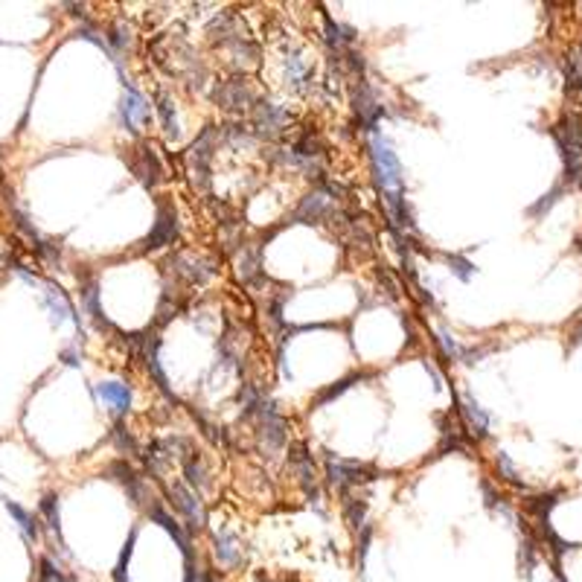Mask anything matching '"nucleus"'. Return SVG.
<instances>
[{
    "label": "nucleus",
    "instance_id": "obj_1",
    "mask_svg": "<svg viewBox=\"0 0 582 582\" xmlns=\"http://www.w3.org/2000/svg\"><path fill=\"white\" fill-rule=\"evenodd\" d=\"M373 161H376V175L384 192V201L391 207L393 219H402V169H399L396 154L379 134H373Z\"/></svg>",
    "mask_w": 582,
    "mask_h": 582
},
{
    "label": "nucleus",
    "instance_id": "obj_2",
    "mask_svg": "<svg viewBox=\"0 0 582 582\" xmlns=\"http://www.w3.org/2000/svg\"><path fill=\"white\" fill-rule=\"evenodd\" d=\"M553 137L559 143L562 161H565V175L574 184H582V120L576 114H568L553 128Z\"/></svg>",
    "mask_w": 582,
    "mask_h": 582
},
{
    "label": "nucleus",
    "instance_id": "obj_3",
    "mask_svg": "<svg viewBox=\"0 0 582 582\" xmlns=\"http://www.w3.org/2000/svg\"><path fill=\"white\" fill-rule=\"evenodd\" d=\"M367 466L361 463H353V460H335V457H329V480L335 483L338 489H346V487H356V483L367 480Z\"/></svg>",
    "mask_w": 582,
    "mask_h": 582
},
{
    "label": "nucleus",
    "instance_id": "obj_4",
    "mask_svg": "<svg viewBox=\"0 0 582 582\" xmlns=\"http://www.w3.org/2000/svg\"><path fill=\"white\" fill-rule=\"evenodd\" d=\"M149 105H146V100L143 96L134 90V88H128L126 93H123V120H126V126L134 131V134H140L143 131V126L149 123Z\"/></svg>",
    "mask_w": 582,
    "mask_h": 582
},
{
    "label": "nucleus",
    "instance_id": "obj_5",
    "mask_svg": "<svg viewBox=\"0 0 582 582\" xmlns=\"http://www.w3.org/2000/svg\"><path fill=\"white\" fill-rule=\"evenodd\" d=\"M175 233H178V224H175V212L169 207H161L158 210V222H154V233L146 239V250L169 245L175 239Z\"/></svg>",
    "mask_w": 582,
    "mask_h": 582
},
{
    "label": "nucleus",
    "instance_id": "obj_6",
    "mask_svg": "<svg viewBox=\"0 0 582 582\" xmlns=\"http://www.w3.org/2000/svg\"><path fill=\"white\" fill-rule=\"evenodd\" d=\"M172 498H175V507H178L192 521V527H201V524H204V510H201V503L196 501V495H192L187 487H172Z\"/></svg>",
    "mask_w": 582,
    "mask_h": 582
},
{
    "label": "nucleus",
    "instance_id": "obj_7",
    "mask_svg": "<svg viewBox=\"0 0 582 582\" xmlns=\"http://www.w3.org/2000/svg\"><path fill=\"white\" fill-rule=\"evenodd\" d=\"M96 393H100V399H105L114 411H128V402H131V393H128V387L126 384H116V381H105L96 387Z\"/></svg>",
    "mask_w": 582,
    "mask_h": 582
},
{
    "label": "nucleus",
    "instance_id": "obj_8",
    "mask_svg": "<svg viewBox=\"0 0 582 582\" xmlns=\"http://www.w3.org/2000/svg\"><path fill=\"white\" fill-rule=\"evenodd\" d=\"M285 111L283 108H277L274 102H259L257 105V126L259 128H265V131H280L283 126H285Z\"/></svg>",
    "mask_w": 582,
    "mask_h": 582
},
{
    "label": "nucleus",
    "instance_id": "obj_9",
    "mask_svg": "<svg viewBox=\"0 0 582 582\" xmlns=\"http://www.w3.org/2000/svg\"><path fill=\"white\" fill-rule=\"evenodd\" d=\"M326 212H329V196H323V192H315V196H309V198L303 201V207L297 210V219L320 222Z\"/></svg>",
    "mask_w": 582,
    "mask_h": 582
},
{
    "label": "nucleus",
    "instance_id": "obj_10",
    "mask_svg": "<svg viewBox=\"0 0 582 582\" xmlns=\"http://www.w3.org/2000/svg\"><path fill=\"white\" fill-rule=\"evenodd\" d=\"M140 161H143V163H134V172L140 175L146 187L158 184V181H161V166H158V158H154V154H151L149 149H143V151H140Z\"/></svg>",
    "mask_w": 582,
    "mask_h": 582
},
{
    "label": "nucleus",
    "instance_id": "obj_11",
    "mask_svg": "<svg viewBox=\"0 0 582 582\" xmlns=\"http://www.w3.org/2000/svg\"><path fill=\"white\" fill-rule=\"evenodd\" d=\"M216 559L222 562V565H236V562L242 559V553L236 548V539H233L230 533L216 539Z\"/></svg>",
    "mask_w": 582,
    "mask_h": 582
},
{
    "label": "nucleus",
    "instance_id": "obj_12",
    "mask_svg": "<svg viewBox=\"0 0 582 582\" xmlns=\"http://www.w3.org/2000/svg\"><path fill=\"white\" fill-rule=\"evenodd\" d=\"M219 102L224 108H248L250 102V90L245 85H227L222 93H219Z\"/></svg>",
    "mask_w": 582,
    "mask_h": 582
},
{
    "label": "nucleus",
    "instance_id": "obj_13",
    "mask_svg": "<svg viewBox=\"0 0 582 582\" xmlns=\"http://www.w3.org/2000/svg\"><path fill=\"white\" fill-rule=\"evenodd\" d=\"M463 417H466V422H469L472 434H478V437L487 434V414H483L475 402H466V407H463Z\"/></svg>",
    "mask_w": 582,
    "mask_h": 582
},
{
    "label": "nucleus",
    "instance_id": "obj_14",
    "mask_svg": "<svg viewBox=\"0 0 582 582\" xmlns=\"http://www.w3.org/2000/svg\"><path fill=\"white\" fill-rule=\"evenodd\" d=\"M565 76H568V90H579L582 88V58H579V53H571L568 55Z\"/></svg>",
    "mask_w": 582,
    "mask_h": 582
},
{
    "label": "nucleus",
    "instance_id": "obj_15",
    "mask_svg": "<svg viewBox=\"0 0 582 582\" xmlns=\"http://www.w3.org/2000/svg\"><path fill=\"white\" fill-rule=\"evenodd\" d=\"M6 510L18 518V524H21V530H24L29 539H38V524H35V518H32L27 510H21V507H18V503H12V501L6 503Z\"/></svg>",
    "mask_w": 582,
    "mask_h": 582
},
{
    "label": "nucleus",
    "instance_id": "obj_16",
    "mask_svg": "<svg viewBox=\"0 0 582 582\" xmlns=\"http://www.w3.org/2000/svg\"><path fill=\"white\" fill-rule=\"evenodd\" d=\"M285 73H288V85H295V88H303L306 79H309V67L300 62V58H288Z\"/></svg>",
    "mask_w": 582,
    "mask_h": 582
},
{
    "label": "nucleus",
    "instance_id": "obj_17",
    "mask_svg": "<svg viewBox=\"0 0 582 582\" xmlns=\"http://www.w3.org/2000/svg\"><path fill=\"white\" fill-rule=\"evenodd\" d=\"M559 196H562V187H556V189L550 192V196H545V198H541L536 207H530V216H539V212H545L548 207H553V201H556Z\"/></svg>",
    "mask_w": 582,
    "mask_h": 582
},
{
    "label": "nucleus",
    "instance_id": "obj_18",
    "mask_svg": "<svg viewBox=\"0 0 582 582\" xmlns=\"http://www.w3.org/2000/svg\"><path fill=\"white\" fill-rule=\"evenodd\" d=\"M41 510H44V515H47V521H50V527H53V530H58V513H55V498H53V495H47V498H44Z\"/></svg>",
    "mask_w": 582,
    "mask_h": 582
},
{
    "label": "nucleus",
    "instance_id": "obj_19",
    "mask_svg": "<svg viewBox=\"0 0 582 582\" xmlns=\"http://www.w3.org/2000/svg\"><path fill=\"white\" fill-rule=\"evenodd\" d=\"M161 116H163V123H166V131H169V134H175V131H178V123L172 120V105H169L166 100L161 102Z\"/></svg>",
    "mask_w": 582,
    "mask_h": 582
},
{
    "label": "nucleus",
    "instance_id": "obj_20",
    "mask_svg": "<svg viewBox=\"0 0 582 582\" xmlns=\"http://www.w3.org/2000/svg\"><path fill=\"white\" fill-rule=\"evenodd\" d=\"M498 466L503 469V475H507V480H510V483H515V469H513V466H510V460L503 457V454L498 457Z\"/></svg>",
    "mask_w": 582,
    "mask_h": 582
},
{
    "label": "nucleus",
    "instance_id": "obj_21",
    "mask_svg": "<svg viewBox=\"0 0 582 582\" xmlns=\"http://www.w3.org/2000/svg\"><path fill=\"white\" fill-rule=\"evenodd\" d=\"M574 338H576V341H582V326H579V329H576V332H574Z\"/></svg>",
    "mask_w": 582,
    "mask_h": 582
}]
</instances>
